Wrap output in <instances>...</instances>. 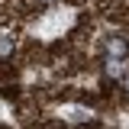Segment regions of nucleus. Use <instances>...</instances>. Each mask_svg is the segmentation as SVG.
Masks as SVG:
<instances>
[{
    "label": "nucleus",
    "mask_w": 129,
    "mask_h": 129,
    "mask_svg": "<svg viewBox=\"0 0 129 129\" xmlns=\"http://www.w3.org/2000/svg\"><path fill=\"white\" fill-rule=\"evenodd\" d=\"M107 52H110V55H126V42H123V39H110V42H107Z\"/></svg>",
    "instance_id": "f257e3e1"
},
{
    "label": "nucleus",
    "mask_w": 129,
    "mask_h": 129,
    "mask_svg": "<svg viewBox=\"0 0 129 129\" xmlns=\"http://www.w3.org/2000/svg\"><path fill=\"white\" fill-rule=\"evenodd\" d=\"M107 74H116V78H119V74H123V64L116 61V58H107Z\"/></svg>",
    "instance_id": "f03ea898"
},
{
    "label": "nucleus",
    "mask_w": 129,
    "mask_h": 129,
    "mask_svg": "<svg viewBox=\"0 0 129 129\" xmlns=\"http://www.w3.org/2000/svg\"><path fill=\"white\" fill-rule=\"evenodd\" d=\"M126 94H129V78H126Z\"/></svg>",
    "instance_id": "7ed1b4c3"
}]
</instances>
